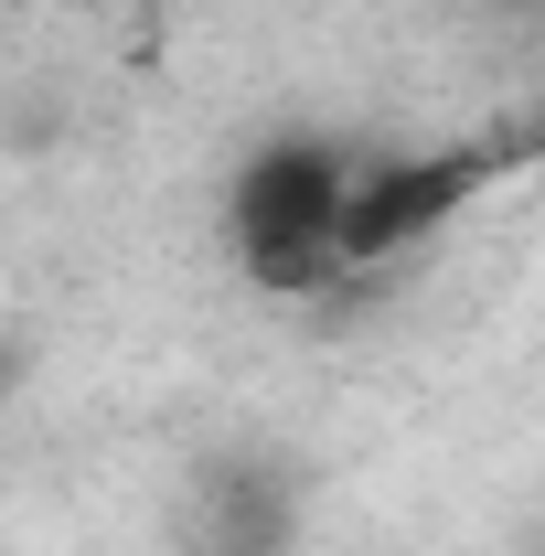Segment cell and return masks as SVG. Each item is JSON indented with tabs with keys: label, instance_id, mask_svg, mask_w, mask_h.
I'll return each instance as SVG.
<instances>
[{
	"label": "cell",
	"instance_id": "obj_3",
	"mask_svg": "<svg viewBox=\"0 0 545 556\" xmlns=\"http://www.w3.org/2000/svg\"><path fill=\"white\" fill-rule=\"evenodd\" d=\"M214 503H225V535H214V546H236V556H278V546H289V482H278V471L225 460Z\"/></svg>",
	"mask_w": 545,
	"mask_h": 556
},
{
	"label": "cell",
	"instance_id": "obj_4",
	"mask_svg": "<svg viewBox=\"0 0 545 556\" xmlns=\"http://www.w3.org/2000/svg\"><path fill=\"white\" fill-rule=\"evenodd\" d=\"M22 375H33V364H22V343H0V396H22Z\"/></svg>",
	"mask_w": 545,
	"mask_h": 556
},
{
	"label": "cell",
	"instance_id": "obj_2",
	"mask_svg": "<svg viewBox=\"0 0 545 556\" xmlns=\"http://www.w3.org/2000/svg\"><path fill=\"white\" fill-rule=\"evenodd\" d=\"M481 182H492V150H385V161H364L353 172V193H342V268L375 278L396 268L407 247H428L449 214L471 204Z\"/></svg>",
	"mask_w": 545,
	"mask_h": 556
},
{
	"label": "cell",
	"instance_id": "obj_5",
	"mask_svg": "<svg viewBox=\"0 0 545 556\" xmlns=\"http://www.w3.org/2000/svg\"><path fill=\"white\" fill-rule=\"evenodd\" d=\"M514 11H545V0H514Z\"/></svg>",
	"mask_w": 545,
	"mask_h": 556
},
{
	"label": "cell",
	"instance_id": "obj_1",
	"mask_svg": "<svg viewBox=\"0 0 545 556\" xmlns=\"http://www.w3.org/2000/svg\"><path fill=\"white\" fill-rule=\"evenodd\" d=\"M353 150L342 139H310L289 129L268 150H246L236 161V182H225V236H236V257L246 278L268 289V300H321L342 289V193H353Z\"/></svg>",
	"mask_w": 545,
	"mask_h": 556
},
{
	"label": "cell",
	"instance_id": "obj_6",
	"mask_svg": "<svg viewBox=\"0 0 545 556\" xmlns=\"http://www.w3.org/2000/svg\"><path fill=\"white\" fill-rule=\"evenodd\" d=\"M214 556H236V546H214Z\"/></svg>",
	"mask_w": 545,
	"mask_h": 556
}]
</instances>
